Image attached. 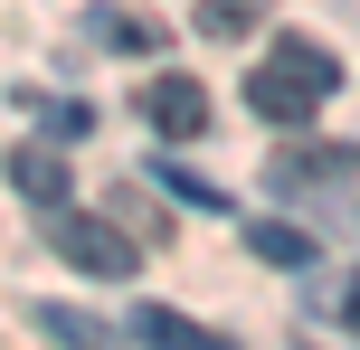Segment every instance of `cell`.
<instances>
[{
	"instance_id": "1",
	"label": "cell",
	"mask_w": 360,
	"mask_h": 350,
	"mask_svg": "<svg viewBox=\"0 0 360 350\" xmlns=\"http://www.w3.org/2000/svg\"><path fill=\"white\" fill-rule=\"evenodd\" d=\"M332 95H342V57L313 48V38H275V48L256 57V76H247V105L266 114V123H313Z\"/></svg>"
},
{
	"instance_id": "2",
	"label": "cell",
	"mask_w": 360,
	"mask_h": 350,
	"mask_svg": "<svg viewBox=\"0 0 360 350\" xmlns=\"http://www.w3.org/2000/svg\"><path fill=\"white\" fill-rule=\"evenodd\" d=\"M48 246L67 265H86V275H105V284H124L133 265H143V246H133L114 218H86V208H57V218H48Z\"/></svg>"
},
{
	"instance_id": "3",
	"label": "cell",
	"mask_w": 360,
	"mask_h": 350,
	"mask_svg": "<svg viewBox=\"0 0 360 350\" xmlns=\"http://www.w3.org/2000/svg\"><path fill=\"white\" fill-rule=\"evenodd\" d=\"M143 123L162 133V142H199V133H209V86H199V76H152L143 86Z\"/></svg>"
},
{
	"instance_id": "4",
	"label": "cell",
	"mask_w": 360,
	"mask_h": 350,
	"mask_svg": "<svg viewBox=\"0 0 360 350\" xmlns=\"http://www.w3.org/2000/svg\"><path fill=\"white\" fill-rule=\"evenodd\" d=\"M124 341H143V350H237L228 332H199V322H190V313H171V303H143Z\"/></svg>"
},
{
	"instance_id": "5",
	"label": "cell",
	"mask_w": 360,
	"mask_h": 350,
	"mask_svg": "<svg viewBox=\"0 0 360 350\" xmlns=\"http://www.w3.org/2000/svg\"><path fill=\"white\" fill-rule=\"evenodd\" d=\"M266 170H275L285 189H294V180H351V170H360V152H351V142H285Z\"/></svg>"
},
{
	"instance_id": "6",
	"label": "cell",
	"mask_w": 360,
	"mask_h": 350,
	"mask_svg": "<svg viewBox=\"0 0 360 350\" xmlns=\"http://www.w3.org/2000/svg\"><path fill=\"white\" fill-rule=\"evenodd\" d=\"M10 180L29 189L38 208H67V161H57V142H19L10 152Z\"/></svg>"
},
{
	"instance_id": "7",
	"label": "cell",
	"mask_w": 360,
	"mask_h": 350,
	"mask_svg": "<svg viewBox=\"0 0 360 350\" xmlns=\"http://www.w3.org/2000/svg\"><path fill=\"white\" fill-rule=\"evenodd\" d=\"M38 332H48V341H67V350H124V332H105V322H95V313H76V303H38Z\"/></svg>"
},
{
	"instance_id": "8",
	"label": "cell",
	"mask_w": 360,
	"mask_h": 350,
	"mask_svg": "<svg viewBox=\"0 0 360 350\" xmlns=\"http://www.w3.org/2000/svg\"><path fill=\"white\" fill-rule=\"evenodd\" d=\"M247 246H256L266 265H313V256H323V246H313L304 227H285V218H256V227H247Z\"/></svg>"
},
{
	"instance_id": "9",
	"label": "cell",
	"mask_w": 360,
	"mask_h": 350,
	"mask_svg": "<svg viewBox=\"0 0 360 350\" xmlns=\"http://www.w3.org/2000/svg\"><path fill=\"white\" fill-rule=\"evenodd\" d=\"M86 19H95V38H105V48H162V19L143 29V19H133V10H114V0H105V10H86Z\"/></svg>"
},
{
	"instance_id": "10",
	"label": "cell",
	"mask_w": 360,
	"mask_h": 350,
	"mask_svg": "<svg viewBox=\"0 0 360 350\" xmlns=\"http://www.w3.org/2000/svg\"><path fill=\"white\" fill-rule=\"evenodd\" d=\"M152 170H162V189L180 208H218V218H228V189H218V180H199V170H180V161H152Z\"/></svg>"
},
{
	"instance_id": "11",
	"label": "cell",
	"mask_w": 360,
	"mask_h": 350,
	"mask_svg": "<svg viewBox=\"0 0 360 350\" xmlns=\"http://www.w3.org/2000/svg\"><path fill=\"white\" fill-rule=\"evenodd\" d=\"M29 114L48 123V142H86V123H95L86 105H67V95H29Z\"/></svg>"
},
{
	"instance_id": "12",
	"label": "cell",
	"mask_w": 360,
	"mask_h": 350,
	"mask_svg": "<svg viewBox=\"0 0 360 350\" xmlns=\"http://www.w3.org/2000/svg\"><path fill=\"white\" fill-rule=\"evenodd\" d=\"M199 29H209V38H247L256 29V0H199Z\"/></svg>"
},
{
	"instance_id": "13",
	"label": "cell",
	"mask_w": 360,
	"mask_h": 350,
	"mask_svg": "<svg viewBox=\"0 0 360 350\" xmlns=\"http://www.w3.org/2000/svg\"><path fill=\"white\" fill-rule=\"evenodd\" d=\"M342 322H351V332H360V275L342 284Z\"/></svg>"
}]
</instances>
